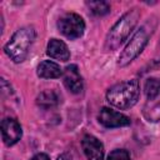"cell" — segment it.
Masks as SVG:
<instances>
[{"instance_id":"cell-1","label":"cell","mask_w":160,"mask_h":160,"mask_svg":"<svg viewBox=\"0 0 160 160\" xmlns=\"http://www.w3.org/2000/svg\"><path fill=\"white\" fill-rule=\"evenodd\" d=\"M140 95L138 80H126L111 86L106 92V100L115 108L129 109L134 106Z\"/></svg>"},{"instance_id":"cell-2","label":"cell","mask_w":160,"mask_h":160,"mask_svg":"<svg viewBox=\"0 0 160 160\" xmlns=\"http://www.w3.org/2000/svg\"><path fill=\"white\" fill-rule=\"evenodd\" d=\"M139 18H140V12L138 9H131L125 15H122L116 21V24L110 29L105 40V49L114 50L119 48L124 42V40H126L131 30L135 28Z\"/></svg>"},{"instance_id":"cell-3","label":"cell","mask_w":160,"mask_h":160,"mask_svg":"<svg viewBox=\"0 0 160 160\" xmlns=\"http://www.w3.org/2000/svg\"><path fill=\"white\" fill-rule=\"evenodd\" d=\"M35 39V30L32 26H24L19 29L5 45L4 50L6 55L14 62H21L25 60L29 49Z\"/></svg>"},{"instance_id":"cell-4","label":"cell","mask_w":160,"mask_h":160,"mask_svg":"<svg viewBox=\"0 0 160 160\" xmlns=\"http://www.w3.org/2000/svg\"><path fill=\"white\" fill-rule=\"evenodd\" d=\"M148 39H149V30H148L146 25H144L134 34V36L131 38L129 44L125 46V49L122 50V52L119 56L118 64L120 66H125L129 62H131L144 50V48L148 42Z\"/></svg>"},{"instance_id":"cell-5","label":"cell","mask_w":160,"mask_h":160,"mask_svg":"<svg viewBox=\"0 0 160 160\" xmlns=\"http://www.w3.org/2000/svg\"><path fill=\"white\" fill-rule=\"evenodd\" d=\"M58 28L64 36L69 39H76L84 34L85 22L80 15L74 12H68L59 19Z\"/></svg>"},{"instance_id":"cell-6","label":"cell","mask_w":160,"mask_h":160,"mask_svg":"<svg viewBox=\"0 0 160 160\" xmlns=\"http://www.w3.org/2000/svg\"><path fill=\"white\" fill-rule=\"evenodd\" d=\"M101 125L106 128H119L130 125V119L124 114H120L110 108H102L98 116Z\"/></svg>"},{"instance_id":"cell-7","label":"cell","mask_w":160,"mask_h":160,"mask_svg":"<svg viewBox=\"0 0 160 160\" xmlns=\"http://www.w3.org/2000/svg\"><path fill=\"white\" fill-rule=\"evenodd\" d=\"M1 134H2V140L8 146H11L16 144L20 138H21V126L20 124L11 118H6L1 122Z\"/></svg>"},{"instance_id":"cell-8","label":"cell","mask_w":160,"mask_h":160,"mask_svg":"<svg viewBox=\"0 0 160 160\" xmlns=\"http://www.w3.org/2000/svg\"><path fill=\"white\" fill-rule=\"evenodd\" d=\"M82 150L88 158V160H102L104 158V146L92 135H85L81 140Z\"/></svg>"},{"instance_id":"cell-9","label":"cell","mask_w":160,"mask_h":160,"mask_svg":"<svg viewBox=\"0 0 160 160\" xmlns=\"http://www.w3.org/2000/svg\"><path fill=\"white\" fill-rule=\"evenodd\" d=\"M64 84L68 88V90L72 94H79L82 90V79L80 76V72L78 70L76 65H69L65 68L62 72Z\"/></svg>"},{"instance_id":"cell-10","label":"cell","mask_w":160,"mask_h":160,"mask_svg":"<svg viewBox=\"0 0 160 160\" xmlns=\"http://www.w3.org/2000/svg\"><path fill=\"white\" fill-rule=\"evenodd\" d=\"M46 52L50 58L56 59V60H61V61H68L70 58V52H69L66 44L61 40H58V39H51L49 41Z\"/></svg>"},{"instance_id":"cell-11","label":"cell","mask_w":160,"mask_h":160,"mask_svg":"<svg viewBox=\"0 0 160 160\" xmlns=\"http://www.w3.org/2000/svg\"><path fill=\"white\" fill-rule=\"evenodd\" d=\"M62 74L60 66L50 60L41 61L38 66V75L42 79H55Z\"/></svg>"},{"instance_id":"cell-12","label":"cell","mask_w":160,"mask_h":160,"mask_svg":"<svg viewBox=\"0 0 160 160\" xmlns=\"http://www.w3.org/2000/svg\"><path fill=\"white\" fill-rule=\"evenodd\" d=\"M60 102V96L55 90H44L36 98V104L44 109L54 108Z\"/></svg>"},{"instance_id":"cell-13","label":"cell","mask_w":160,"mask_h":160,"mask_svg":"<svg viewBox=\"0 0 160 160\" xmlns=\"http://www.w3.org/2000/svg\"><path fill=\"white\" fill-rule=\"evenodd\" d=\"M145 94L149 100H154L160 92V79L158 78H149L145 82Z\"/></svg>"},{"instance_id":"cell-14","label":"cell","mask_w":160,"mask_h":160,"mask_svg":"<svg viewBox=\"0 0 160 160\" xmlns=\"http://www.w3.org/2000/svg\"><path fill=\"white\" fill-rule=\"evenodd\" d=\"M86 5L91 10V12L98 16H102L110 11V5L106 1H89L86 2Z\"/></svg>"},{"instance_id":"cell-15","label":"cell","mask_w":160,"mask_h":160,"mask_svg":"<svg viewBox=\"0 0 160 160\" xmlns=\"http://www.w3.org/2000/svg\"><path fill=\"white\" fill-rule=\"evenodd\" d=\"M108 160H130V155L124 149H116L109 154Z\"/></svg>"},{"instance_id":"cell-16","label":"cell","mask_w":160,"mask_h":160,"mask_svg":"<svg viewBox=\"0 0 160 160\" xmlns=\"http://www.w3.org/2000/svg\"><path fill=\"white\" fill-rule=\"evenodd\" d=\"M31 160H49V156L46 155V154H42V152H40V154H38V155H35Z\"/></svg>"},{"instance_id":"cell-17","label":"cell","mask_w":160,"mask_h":160,"mask_svg":"<svg viewBox=\"0 0 160 160\" xmlns=\"http://www.w3.org/2000/svg\"><path fill=\"white\" fill-rule=\"evenodd\" d=\"M56 160H71V156H70L69 154H66V152H65V154H61Z\"/></svg>"}]
</instances>
